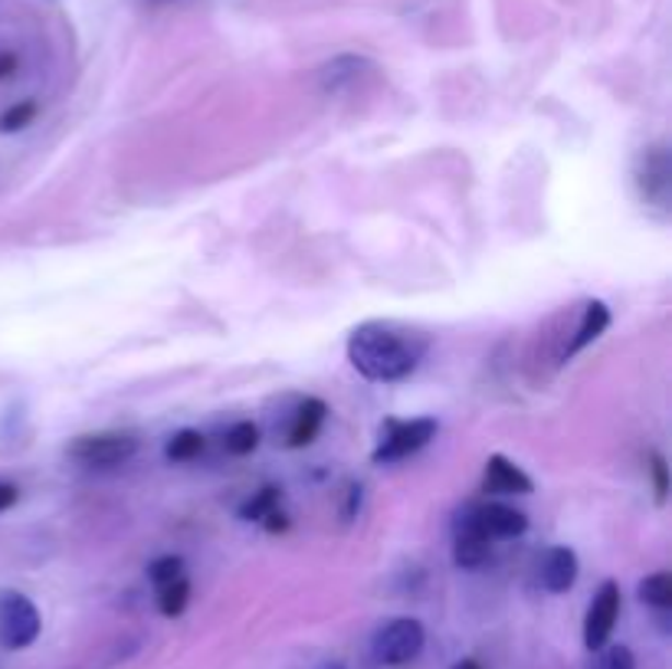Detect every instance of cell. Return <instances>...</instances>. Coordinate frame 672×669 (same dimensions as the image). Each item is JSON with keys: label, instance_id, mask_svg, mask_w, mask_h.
<instances>
[{"label": "cell", "instance_id": "obj_1", "mask_svg": "<svg viewBox=\"0 0 672 669\" xmlns=\"http://www.w3.org/2000/svg\"><path fill=\"white\" fill-rule=\"evenodd\" d=\"M430 351V335L391 319H371L351 328L348 361L351 368L374 384L407 381Z\"/></svg>", "mask_w": 672, "mask_h": 669}, {"label": "cell", "instance_id": "obj_2", "mask_svg": "<svg viewBox=\"0 0 672 669\" xmlns=\"http://www.w3.org/2000/svg\"><path fill=\"white\" fill-rule=\"evenodd\" d=\"M427 647V627L417 618H394L371 637V660L378 667H407Z\"/></svg>", "mask_w": 672, "mask_h": 669}, {"label": "cell", "instance_id": "obj_3", "mask_svg": "<svg viewBox=\"0 0 672 669\" xmlns=\"http://www.w3.org/2000/svg\"><path fill=\"white\" fill-rule=\"evenodd\" d=\"M440 424L433 417H414V420H384L378 447L371 453V460L378 466H391L401 460H410L414 453H420L433 437H437Z\"/></svg>", "mask_w": 672, "mask_h": 669}, {"label": "cell", "instance_id": "obj_4", "mask_svg": "<svg viewBox=\"0 0 672 669\" xmlns=\"http://www.w3.org/2000/svg\"><path fill=\"white\" fill-rule=\"evenodd\" d=\"M138 453V440L121 430H99V434H82L66 447V457L76 460L79 466L92 470H108L121 466Z\"/></svg>", "mask_w": 672, "mask_h": 669}, {"label": "cell", "instance_id": "obj_5", "mask_svg": "<svg viewBox=\"0 0 672 669\" xmlns=\"http://www.w3.org/2000/svg\"><path fill=\"white\" fill-rule=\"evenodd\" d=\"M43 618L39 608L23 591H0V647L26 650L39 641Z\"/></svg>", "mask_w": 672, "mask_h": 669}, {"label": "cell", "instance_id": "obj_6", "mask_svg": "<svg viewBox=\"0 0 672 669\" xmlns=\"http://www.w3.org/2000/svg\"><path fill=\"white\" fill-rule=\"evenodd\" d=\"M493 558V542L483 535L473 503H466L453 519V565L463 572H476Z\"/></svg>", "mask_w": 672, "mask_h": 669}, {"label": "cell", "instance_id": "obj_7", "mask_svg": "<svg viewBox=\"0 0 672 669\" xmlns=\"http://www.w3.org/2000/svg\"><path fill=\"white\" fill-rule=\"evenodd\" d=\"M617 618H621V585L604 581L601 591L594 595L591 608H588V618H584V647L591 654H598L601 647L611 644Z\"/></svg>", "mask_w": 672, "mask_h": 669}, {"label": "cell", "instance_id": "obj_8", "mask_svg": "<svg viewBox=\"0 0 672 669\" xmlns=\"http://www.w3.org/2000/svg\"><path fill=\"white\" fill-rule=\"evenodd\" d=\"M473 512H476V522L489 542H512V539H522L529 532V516L509 503H496V499L473 503Z\"/></svg>", "mask_w": 672, "mask_h": 669}, {"label": "cell", "instance_id": "obj_9", "mask_svg": "<svg viewBox=\"0 0 672 669\" xmlns=\"http://www.w3.org/2000/svg\"><path fill=\"white\" fill-rule=\"evenodd\" d=\"M670 174L672 171L667 145L644 148L640 168H637V184H640L644 200H650V204H657V207H667V204H670Z\"/></svg>", "mask_w": 672, "mask_h": 669}, {"label": "cell", "instance_id": "obj_10", "mask_svg": "<svg viewBox=\"0 0 672 669\" xmlns=\"http://www.w3.org/2000/svg\"><path fill=\"white\" fill-rule=\"evenodd\" d=\"M483 493H486V496H529V493H535V483H532V476H529L522 466H515L509 457L493 453V457L486 460Z\"/></svg>", "mask_w": 672, "mask_h": 669}, {"label": "cell", "instance_id": "obj_11", "mask_svg": "<svg viewBox=\"0 0 672 669\" xmlns=\"http://www.w3.org/2000/svg\"><path fill=\"white\" fill-rule=\"evenodd\" d=\"M578 555L568 545H552L538 562V585L548 595H568L578 585Z\"/></svg>", "mask_w": 672, "mask_h": 669}, {"label": "cell", "instance_id": "obj_12", "mask_svg": "<svg viewBox=\"0 0 672 669\" xmlns=\"http://www.w3.org/2000/svg\"><path fill=\"white\" fill-rule=\"evenodd\" d=\"M368 72H374V62L368 56H355V53H345V56H335L328 59L322 69H318V85L322 92L328 95H338V92H348L355 89Z\"/></svg>", "mask_w": 672, "mask_h": 669}, {"label": "cell", "instance_id": "obj_13", "mask_svg": "<svg viewBox=\"0 0 672 669\" xmlns=\"http://www.w3.org/2000/svg\"><path fill=\"white\" fill-rule=\"evenodd\" d=\"M607 328H611V309H607V302L591 299V302L584 305V312H581L578 328L571 332V338L565 342V348H561L558 358H561V361H571V358L581 355L591 342H598Z\"/></svg>", "mask_w": 672, "mask_h": 669}, {"label": "cell", "instance_id": "obj_14", "mask_svg": "<svg viewBox=\"0 0 672 669\" xmlns=\"http://www.w3.org/2000/svg\"><path fill=\"white\" fill-rule=\"evenodd\" d=\"M325 417H328V404H325L322 397H305V401L296 407V414H292V424H289V434H286V447H289V450L309 447V443L318 437Z\"/></svg>", "mask_w": 672, "mask_h": 669}, {"label": "cell", "instance_id": "obj_15", "mask_svg": "<svg viewBox=\"0 0 672 669\" xmlns=\"http://www.w3.org/2000/svg\"><path fill=\"white\" fill-rule=\"evenodd\" d=\"M637 595H640V601H644L647 608L667 614V611H672V575L670 572H653V575H647V578L640 581Z\"/></svg>", "mask_w": 672, "mask_h": 669}, {"label": "cell", "instance_id": "obj_16", "mask_svg": "<svg viewBox=\"0 0 672 669\" xmlns=\"http://www.w3.org/2000/svg\"><path fill=\"white\" fill-rule=\"evenodd\" d=\"M158 611H161V618H167V621H174V618H181L184 611H187V604H190V581H187V575L184 578H177V581H171V585H164V588H158Z\"/></svg>", "mask_w": 672, "mask_h": 669}, {"label": "cell", "instance_id": "obj_17", "mask_svg": "<svg viewBox=\"0 0 672 669\" xmlns=\"http://www.w3.org/2000/svg\"><path fill=\"white\" fill-rule=\"evenodd\" d=\"M282 506V489L279 486H263L259 493H253L243 506H240V519L243 522H263L269 512H276Z\"/></svg>", "mask_w": 672, "mask_h": 669}, {"label": "cell", "instance_id": "obj_18", "mask_svg": "<svg viewBox=\"0 0 672 669\" xmlns=\"http://www.w3.org/2000/svg\"><path fill=\"white\" fill-rule=\"evenodd\" d=\"M259 427L253 420H236L227 434H223V450L230 457H250L259 447Z\"/></svg>", "mask_w": 672, "mask_h": 669}, {"label": "cell", "instance_id": "obj_19", "mask_svg": "<svg viewBox=\"0 0 672 669\" xmlns=\"http://www.w3.org/2000/svg\"><path fill=\"white\" fill-rule=\"evenodd\" d=\"M204 453V434L200 430H177L171 440H167V447H164V457L171 460V463H190V460H197Z\"/></svg>", "mask_w": 672, "mask_h": 669}, {"label": "cell", "instance_id": "obj_20", "mask_svg": "<svg viewBox=\"0 0 672 669\" xmlns=\"http://www.w3.org/2000/svg\"><path fill=\"white\" fill-rule=\"evenodd\" d=\"M36 118V102L33 99H20L13 105H7L0 112V135H13V131H23L26 125H33Z\"/></svg>", "mask_w": 672, "mask_h": 669}, {"label": "cell", "instance_id": "obj_21", "mask_svg": "<svg viewBox=\"0 0 672 669\" xmlns=\"http://www.w3.org/2000/svg\"><path fill=\"white\" fill-rule=\"evenodd\" d=\"M177 578H184V558L181 555H161V558H154L148 565V581L154 585V591L177 581Z\"/></svg>", "mask_w": 672, "mask_h": 669}, {"label": "cell", "instance_id": "obj_22", "mask_svg": "<svg viewBox=\"0 0 672 669\" xmlns=\"http://www.w3.org/2000/svg\"><path fill=\"white\" fill-rule=\"evenodd\" d=\"M591 669H637V657L627 644H607L594 654Z\"/></svg>", "mask_w": 672, "mask_h": 669}, {"label": "cell", "instance_id": "obj_23", "mask_svg": "<svg viewBox=\"0 0 672 669\" xmlns=\"http://www.w3.org/2000/svg\"><path fill=\"white\" fill-rule=\"evenodd\" d=\"M650 476H653V493H657V506H667L670 499V463L663 453H650Z\"/></svg>", "mask_w": 672, "mask_h": 669}, {"label": "cell", "instance_id": "obj_24", "mask_svg": "<svg viewBox=\"0 0 672 669\" xmlns=\"http://www.w3.org/2000/svg\"><path fill=\"white\" fill-rule=\"evenodd\" d=\"M358 509H361V486L351 483V486H348V496H345V506H341V519L351 522V519L358 516Z\"/></svg>", "mask_w": 672, "mask_h": 669}, {"label": "cell", "instance_id": "obj_25", "mask_svg": "<svg viewBox=\"0 0 672 669\" xmlns=\"http://www.w3.org/2000/svg\"><path fill=\"white\" fill-rule=\"evenodd\" d=\"M16 503H20V489H16L13 483H3V480H0V516L10 512Z\"/></svg>", "mask_w": 672, "mask_h": 669}, {"label": "cell", "instance_id": "obj_26", "mask_svg": "<svg viewBox=\"0 0 672 669\" xmlns=\"http://www.w3.org/2000/svg\"><path fill=\"white\" fill-rule=\"evenodd\" d=\"M16 69H20V56L13 49H0V82L10 79Z\"/></svg>", "mask_w": 672, "mask_h": 669}, {"label": "cell", "instance_id": "obj_27", "mask_svg": "<svg viewBox=\"0 0 672 669\" xmlns=\"http://www.w3.org/2000/svg\"><path fill=\"white\" fill-rule=\"evenodd\" d=\"M259 526H263L266 532H273V535H276V532H286V529H289V516L276 509V512H269V516H266Z\"/></svg>", "mask_w": 672, "mask_h": 669}, {"label": "cell", "instance_id": "obj_28", "mask_svg": "<svg viewBox=\"0 0 672 669\" xmlns=\"http://www.w3.org/2000/svg\"><path fill=\"white\" fill-rule=\"evenodd\" d=\"M450 669H483V664L479 660H473V657H463V660H456Z\"/></svg>", "mask_w": 672, "mask_h": 669}, {"label": "cell", "instance_id": "obj_29", "mask_svg": "<svg viewBox=\"0 0 672 669\" xmlns=\"http://www.w3.org/2000/svg\"><path fill=\"white\" fill-rule=\"evenodd\" d=\"M318 669H348L341 660H325V664H318Z\"/></svg>", "mask_w": 672, "mask_h": 669}, {"label": "cell", "instance_id": "obj_30", "mask_svg": "<svg viewBox=\"0 0 672 669\" xmlns=\"http://www.w3.org/2000/svg\"><path fill=\"white\" fill-rule=\"evenodd\" d=\"M154 3H158V0H154Z\"/></svg>", "mask_w": 672, "mask_h": 669}]
</instances>
